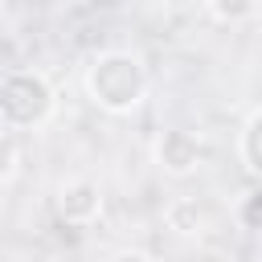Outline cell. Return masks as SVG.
I'll return each instance as SVG.
<instances>
[{"instance_id": "obj_1", "label": "cell", "mask_w": 262, "mask_h": 262, "mask_svg": "<svg viewBox=\"0 0 262 262\" xmlns=\"http://www.w3.org/2000/svg\"><path fill=\"white\" fill-rule=\"evenodd\" d=\"M82 90L86 98L106 111V115H131L147 90H151V78H147V66L139 53L131 49H102L90 57L86 74H82Z\"/></svg>"}, {"instance_id": "obj_2", "label": "cell", "mask_w": 262, "mask_h": 262, "mask_svg": "<svg viewBox=\"0 0 262 262\" xmlns=\"http://www.w3.org/2000/svg\"><path fill=\"white\" fill-rule=\"evenodd\" d=\"M57 111V86L45 70L12 66L0 74V127L4 131H37Z\"/></svg>"}, {"instance_id": "obj_3", "label": "cell", "mask_w": 262, "mask_h": 262, "mask_svg": "<svg viewBox=\"0 0 262 262\" xmlns=\"http://www.w3.org/2000/svg\"><path fill=\"white\" fill-rule=\"evenodd\" d=\"M156 168L168 172V176H192L205 160V139L192 131V127H164L156 135Z\"/></svg>"}, {"instance_id": "obj_4", "label": "cell", "mask_w": 262, "mask_h": 262, "mask_svg": "<svg viewBox=\"0 0 262 262\" xmlns=\"http://www.w3.org/2000/svg\"><path fill=\"white\" fill-rule=\"evenodd\" d=\"M53 209L66 225H94L102 217V184L94 176H70L57 184Z\"/></svg>"}, {"instance_id": "obj_5", "label": "cell", "mask_w": 262, "mask_h": 262, "mask_svg": "<svg viewBox=\"0 0 262 262\" xmlns=\"http://www.w3.org/2000/svg\"><path fill=\"white\" fill-rule=\"evenodd\" d=\"M258 139H262V111L250 106L246 119H242V131H237V156H242L246 176H258L262 172V147H258Z\"/></svg>"}, {"instance_id": "obj_6", "label": "cell", "mask_w": 262, "mask_h": 262, "mask_svg": "<svg viewBox=\"0 0 262 262\" xmlns=\"http://www.w3.org/2000/svg\"><path fill=\"white\" fill-rule=\"evenodd\" d=\"M164 217H168V225L180 229V233H205V209L196 205V196H176Z\"/></svg>"}, {"instance_id": "obj_7", "label": "cell", "mask_w": 262, "mask_h": 262, "mask_svg": "<svg viewBox=\"0 0 262 262\" xmlns=\"http://www.w3.org/2000/svg\"><path fill=\"white\" fill-rule=\"evenodd\" d=\"M205 12L217 25H246L258 16V0H205Z\"/></svg>"}, {"instance_id": "obj_8", "label": "cell", "mask_w": 262, "mask_h": 262, "mask_svg": "<svg viewBox=\"0 0 262 262\" xmlns=\"http://www.w3.org/2000/svg\"><path fill=\"white\" fill-rule=\"evenodd\" d=\"M16 168H20V143H16L12 131L0 127V188L16 176Z\"/></svg>"}, {"instance_id": "obj_9", "label": "cell", "mask_w": 262, "mask_h": 262, "mask_svg": "<svg viewBox=\"0 0 262 262\" xmlns=\"http://www.w3.org/2000/svg\"><path fill=\"white\" fill-rule=\"evenodd\" d=\"M258 201H262V196H258V192L250 188V192L242 196V205L233 209V213H237V225H242V229H250V233L258 229Z\"/></svg>"}, {"instance_id": "obj_10", "label": "cell", "mask_w": 262, "mask_h": 262, "mask_svg": "<svg viewBox=\"0 0 262 262\" xmlns=\"http://www.w3.org/2000/svg\"><path fill=\"white\" fill-rule=\"evenodd\" d=\"M111 262H156L151 254H143V250H119Z\"/></svg>"}]
</instances>
